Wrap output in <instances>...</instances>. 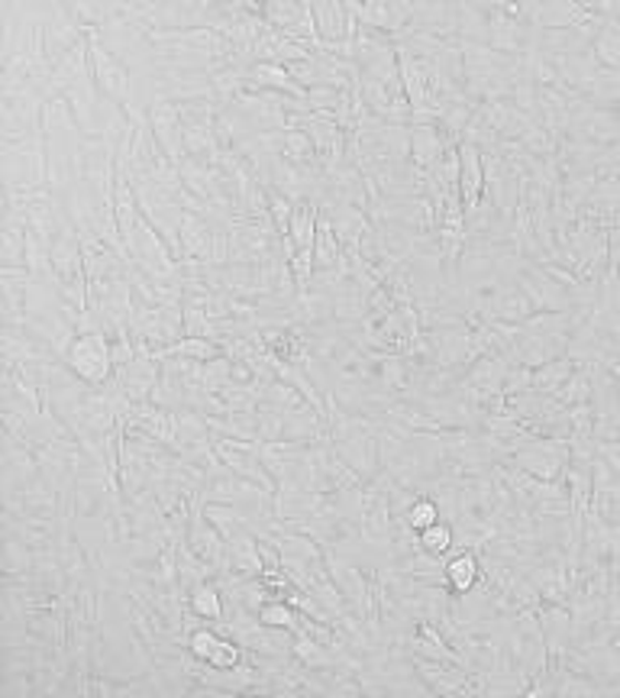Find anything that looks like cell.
I'll return each mask as SVG.
<instances>
[{
	"instance_id": "7",
	"label": "cell",
	"mask_w": 620,
	"mask_h": 698,
	"mask_svg": "<svg viewBox=\"0 0 620 698\" xmlns=\"http://www.w3.org/2000/svg\"><path fill=\"white\" fill-rule=\"evenodd\" d=\"M421 544H424V549L433 553V556H443L446 549L453 547V531H449L446 524L436 521V524H429L427 531H424V541H421Z\"/></svg>"
},
{
	"instance_id": "1",
	"label": "cell",
	"mask_w": 620,
	"mask_h": 698,
	"mask_svg": "<svg viewBox=\"0 0 620 698\" xmlns=\"http://www.w3.org/2000/svg\"><path fill=\"white\" fill-rule=\"evenodd\" d=\"M68 362L75 366L78 375H85L88 382H100L110 369V352L104 347V340L97 334H88L81 340H75V347L68 352Z\"/></svg>"
},
{
	"instance_id": "9",
	"label": "cell",
	"mask_w": 620,
	"mask_h": 698,
	"mask_svg": "<svg viewBox=\"0 0 620 698\" xmlns=\"http://www.w3.org/2000/svg\"><path fill=\"white\" fill-rule=\"evenodd\" d=\"M252 78H255L259 85H269V88H287V91H291L287 72L285 68H279V65H255V68H252Z\"/></svg>"
},
{
	"instance_id": "10",
	"label": "cell",
	"mask_w": 620,
	"mask_h": 698,
	"mask_svg": "<svg viewBox=\"0 0 620 698\" xmlns=\"http://www.w3.org/2000/svg\"><path fill=\"white\" fill-rule=\"evenodd\" d=\"M436 517H439V511L433 501H421L411 508V527H417V531H427L429 524H436Z\"/></svg>"
},
{
	"instance_id": "3",
	"label": "cell",
	"mask_w": 620,
	"mask_h": 698,
	"mask_svg": "<svg viewBox=\"0 0 620 698\" xmlns=\"http://www.w3.org/2000/svg\"><path fill=\"white\" fill-rule=\"evenodd\" d=\"M591 52L605 68H620V20H601L591 40Z\"/></svg>"
},
{
	"instance_id": "2",
	"label": "cell",
	"mask_w": 620,
	"mask_h": 698,
	"mask_svg": "<svg viewBox=\"0 0 620 698\" xmlns=\"http://www.w3.org/2000/svg\"><path fill=\"white\" fill-rule=\"evenodd\" d=\"M359 17L369 23V26H379V30H401L407 26L414 17H417V3L414 0H372L366 7H356Z\"/></svg>"
},
{
	"instance_id": "8",
	"label": "cell",
	"mask_w": 620,
	"mask_h": 698,
	"mask_svg": "<svg viewBox=\"0 0 620 698\" xmlns=\"http://www.w3.org/2000/svg\"><path fill=\"white\" fill-rule=\"evenodd\" d=\"M224 641L214 634V631H194L192 634V653L197 659H204V663H210L214 659V653L220 647Z\"/></svg>"
},
{
	"instance_id": "4",
	"label": "cell",
	"mask_w": 620,
	"mask_h": 698,
	"mask_svg": "<svg viewBox=\"0 0 620 698\" xmlns=\"http://www.w3.org/2000/svg\"><path fill=\"white\" fill-rule=\"evenodd\" d=\"M463 198L469 207H476L478 195H481V162H478L476 146H463Z\"/></svg>"
},
{
	"instance_id": "6",
	"label": "cell",
	"mask_w": 620,
	"mask_h": 698,
	"mask_svg": "<svg viewBox=\"0 0 620 698\" xmlns=\"http://www.w3.org/2000/svg\"><path fill=\"white\" fill-rule=\"evenodd\" d=\"M192 608L194 614H200V618H207V621H217L220 614H224V604H220V596L210 589V586H200L197 592L192 596Z\"/></svg>"
},
{
	"instance_id": "5",
	"label": "cell",
	"mask_w": 620,
	"mask_h": 698,
	"mask_svg": "<svg viewBox=\"0 0 620 698\" xmlns=\"http://www.w3.org/2000/svg\"><path fill=\"white\" fill-rule=\"evenodd\" d=\"M446 579H449V586H453L456 592H469V589L478 582L476 556L463 553V556L449 559V566H446Z\"/></svg>"
},
{
	"instance_id": "11",
	"label": "cell",
	"mask_w": 620,
	"mask_h": 698,
	"mask_svg": "<svg viewBox=\"0 0 620 698\" xmlns=\"http://www.w3.org/2000/svg\"><path fill=\"white\" fill-rule=\"evenodd\" d=\"M237 659H239V653L233 644H220L217 647V653H214V659H210V666H217V669H227V666H237Z\"/></svg>"
},
{
	"instance_id": "12",
	"label": "cell",
	"mask_w": 620,
	"mask_h": 698,
	"mask_svg": "<svg viewBox=\"0 0 620 698\" xmlns=\"http://www.w3.org/2000/svg\"><path fill=\"white\" fill-rule=\"evenodd\" d=\"M262 621L265 624H287V611L285 608H265L262 611Z\"/></svg>"
}]
</instances>
